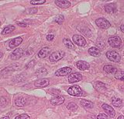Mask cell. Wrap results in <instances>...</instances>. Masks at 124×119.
<instances>
[{"mask_svg": "<svg viewBox=\"0 0 124 119\" xmlns=\"http://www.w3.org/2000/svg\"><path fill=\"white\" fill-rule=\"evenodd\" d=\"M64 52L63 51H57L53 52L51 55H50L49 59L51 62H57L61 59H63L64 56Z\"/></svg>", "mask_w": 124, "mask_h": 119, "instance_id": "cell-1", "label": "cell"}, {"mask_svg": "<svg viewBox=\"0 0 124 119\" xmlns=\"http://www.w3.org/2000/svg\"><path fill=\"white\" fill-rule=\"evenodd\" d=\"M108 42L110 46L113 48H119L122 45V40L119 37L117 36H113L110 37L108 39Z\"/></svg>", "mask_w": 124, "mask_h": 119, "instance_id": "cell-2", "label": "cell"}, {"mask_svg": "<svg viewBox=\"0 0 124 119\" xmlns=\"http://www.w3.org/2000/svg\"><path fill=\"white\" fill-rule=\"evenodd\" d=\"M106 57L108 60L112 61L113 62H120L121 57L119 55V53H117L115 51H108L106 53Z\"/></svg>", "mask_w": 124, "mask_h": 119, "instance_id": "cell-3", "label": "cell"}, {"mask_svg": "<svg viewBox=\"0 0 124 119\" xmlns=\"http://www.w3.org/2000/svg\"><path fill=\"white\" fill-rule=\"evenodd\" d=\"M95 24H96L97 26H99V27H100L101 29H103V30L109 28V26H110L109 22H108L106 19H105V18L97 19V20H95Z\"/></svg>", "mask_w": 124, "mask_h": 119, "instance_id": "cell-4", "label": "cell"}, {"mask_svg": "<svg viewBox=\"0 0 124 119\" xmlns=\"http://www.w3.org/2000/svg\"><path fill=\"white\" fill-rule=\"evenodd\" d=\"M68 94L74 96V97H79L82 94V90L78 86H73L68 90Z\"/></svg>", "mask_w": 124, "mask_h": 119, "instance_id": "cell-5", "label": "cell"}, {"mask_svg": "<svg viewBox=\"0 0 124 119\" xmlns=\"http://www.w3.org/2000/svg\"><path fill=\"white\" fill-rule=\"evenodd\" d=\"M72 40L74 43L78 46H81V47H84V46L86 44V41H85V38L81 35H74L72 37Z\"/></svg>", "mask_w": 124, "mask_h": 119, "instance_id": "cell-6", "label": "cell"}, {"mask_svg": "<svg viewBox=\"0 0 124 119\" xmlns=\"http://www.w3.org/2000/svg\"><path fill=\"white\" fill-rule=\"evenodd\" d=\"M82 79V76L80 73H78V72H73L71 73L68 77V82L70 83H77L78 81H81Z\"/></svg>", "mask_w": 124, "mask_h": 119, "instance_id": "cell-7", "label": "cell"}, {"mask_svg": "<svg viewBox=\"0 0 124 119\" xmlns=\"http://www.w3.org/2000/svg\"><path fill=\"white\" fill-rule=\"evenodd\" d=\"M50 81L48 79H37L36 82L34 83V86L38 88H43V87H46L49 85Z\"/></svg>", "mask_w": 124, "mask_h": 119, "instance_id": "cell-8", "label": "cell"}, {"mask_svg": "<svg viewBox=\"0 0 124 119\" xmlns=\"http://www.w3.org/2000/svg\"><path fill=\"white\" fill-rule=\"evenodd\" d=\"M23 48H16L11 54L10 58H11V59H13V60H18L23 56Z\"/></svg>", "mask_w": 124, "mask_h": 119, "instance_id": "cell-9", "label": "cell"}, {"mask_svg": "<svg viewBox=\"0 0 124 119\" xmlns=\"http://www.w3.org/2000/svg\"><path fill=\"white\" fill-rule=\"evenodd\" d=\"M70 73H71V68L69 67H64L58 69L55 72V75L57 76H68Z\"/></svg>", "mask_w": 124, "mask_h": 119, "instance_id": "cell-10", "label": "cell"}, {"mask_svg": "<svg viewBox=\"0 0 124 119\" xmlns=\"http://www.w3.org/2000/svg\"><path fill=\"white\" fill-rule=\"evenodd\" d=\"M102 107L103 110L106 111V113L108 115V116L111 117V118H114L115 114H116V112H115L114 109L112 108L111 106L108 105V104H106V103H103Z\"/></svg>", "mask_w": 124, "mask_h": 119, "instance_id": "cell-11", "label": "cell"}, {"mask_svg": "<svg viewBox=\"0 0 124 119\" xmlns=\"http://www.w3.org/2000/svg\"><path fill=\"white\" fill-rule=\"evenodd\" d=\"M64 102V97L63 96H56L50 100V103L52 105H60Z\"/></svg>", "mask_w": 124, "mask_h": 119, "instance_id": "cell-12", "label": "cell"}, {"mask_svg": "<svg viewBox=\"0 0 124 119\" xmlns=\"http://www.w3.org/2000/svg\"><path fill=\"white\" fill-rule=\"evenodd\" d=\"M55 4L62 9H67L71 6V2L68 0H56Z\"/></svg>", "mask_w": 124, "mask_h": 119, "instance_id": "cell-13", "label": "cell"}, {"mask_svg": "<svg viewBox=\"0 0 124 119\" xmlns=\"http://www.w3.org/2000/svg\"><path fill=\"white\" fill-rule=\"evenodd\" d=\"M22 42H23V38L21 37H16L12 41H10L9 46L10 48H15L20 44Z\"/></svg>", "mask_w": 124, "mask_h": 119, "instance_id": "cell-14", "label": "cell"}, {"mask_svg": "<svg viewBox=\"0 0 124 119\" xmlns=\"http://www.w3.org/2000/svg\"><path fill=\"white\" fill-rule=\"evenodd\" d=\"M76 66L78 67V68L81 71H85V70H87L89 68L90 66L89 64L85 61H78L77 63H76Z\"/></svg>", "mask_w": 124, "mask_h": 119, "instance_id": "cell-15", "label": "cell"}, {"mask_svg": "<svg viewBox=\"0 0 124 119\" xmlns=\"http://www.w3.org/2000/svg\"><path fill=\"white\" fill-rule=\"evenodd\" d=\"M94 86L97 90L100 92V93H105L106 90V85L102 82H95L94 84Z\"/></svg>", "mask_w": 124, "mask_h": 119, "instance_id": "cell-16", "label": "cell"}, {"mask_svg": "<svg viewBox=\"0 0 124 119\" xmlns=\"http://www.w3.org/2000/svg\"><path fill=\"white\" fill-rule=\"evenodd\" d=\"M105 11L108 13H114L116 12V6L113 3L107 4L105 6Z\"/></svg>", "mask_w": 124, "mask_h": 119, "instance_id": "cell-17", "label": "cell"}, {"mask_svg": "<svg viewBox=\"0 0 124 119\" xmlns=\"http://www.w3.org/2000/svg\"><path fill=\"white\" fill-rule=\"evenodd\" d=\"M50 52V48H42L38 53V57L40 58V59H44L46 56H47Z\"/></svg>", "mask_w": 124, "mask_h": 119, "instance_id": "cell-18", "label": "cell"}, {"mask_svg": "<svg viewBox=\"0 0 124 119\" xmlns=\"http://www.w3.org/2000/svg\"><path fill=\"white\" fill-rule=\"evenodd\" d=\"M89 55H91L94 57H99L100 55V50L95 47H92L88 49Z\"/></svg>", "mask_w": 124, "mask_h": 119, "instance_id": "cell-19", "label": "cell"}, {"mask_svg": "<svg viewBox=\"0 0 124 119\" xmlns=\"http://www.w3.org/2000/svg\"><path fill=\"white\" fill-rule=\"evenodd\" d=\"M104 71L107 72V73H116V72H117V69L112 66H110V65H106V66H105L104 68H103Z\"/></svg>", "mask_w": 124, "mask_h": 119, "instance_id": "cell-20", "label": "cell"}, {"mask_svg": "<svg viewBox=\"0 0 124 119\" xmlns=\"http://www.w3.org/2000/svg\"><path fill=\"white\" fill-rule=\"evenodd\" d=\"M26 101L23 97H17L15 100V104L18 107H23L26 105Z\"/></svg>", "mask_w": 124, "mask_h": 119, "instance_id": "cell-21", "label": "cell"}, {"mask_svg": "<svg viewBox=\"0 0 124 119\" xmlns=\"http://www.w3.org/2000/svg\"><path fill=\"white\" fill-rule=\"evenodd\" d=\"M112 103L113 104V106L116 107H119L123 105V101L121 99L117 98V97H112Z\"/></svg>", "mask_w": 124, "mask_h": 119, "instance_id": "cell-22", "label": "cell"}, {"mask_svg": "<svg viewBox=\"0 0 124 119\" xmlns=\"http://www.w3.org/2000/svg\"><path fill=\"white\" fill-rule=\"evenodd\" d=\"M80 103L85 108H92L93 107V103L91 101H87V100H81Z\"/></svg>", "mask_w": 124, "mask_h": 119, "instance_id": "cell-23", "label": "cell"}, {"mask_svg": "<svg viewBox=\"0 0 124 119\" xmlns=\"http://www.w3.org/2000/svg\"><path fill=\"white\" fill-rule=\"evenodd\" d=\"M15 30V26L13 25H9L6 26L5 28L3 29V30L2 31V34H10L13 31Z\"/></svg>", "mask_w": 124, "mask_h": 119, "instance_id": "cell-24", "label": "cell"}, {"mask_svg": "<svg viewBox=\"0 0 124 119\" xmlns=\"http://www.w3.org/2000/svg\"><path fill=\"white\" fill-rule=\"evenodd\" d=\"M63 42H64V45L68 48H69V49H74V48H75V46H74V44L72 43V41L70 39H68V38H64V39L63 40Z\"/></svg>", "mask_w": 124, "mask_h": 119, "instance_id": "cell-25", "label": "cell"}, {"mask_svg": "<svg viewBox=\"0 0 124 119\" xmlns=\"http://www.w3.org/2000/svg\"><path fill=\"white\" fill-rule=\"evenodd\" d=\"M46 74H47V71H46V69L44 68H39V69L36 72V76H38V77H42V76H44Z\"/></svg>", "mask_w": 124, "mask_h": 119, "instance_id": "cell-26", "label": "cell"}, {"mask_svg": "<svg viewBox=\"0 0 124 119\" xmlns=\"http://www.w3.org/2000/svg\"><path fill=\"white\" fill-rule=\"evenodd\" d=\"M116 79L124 81V71H117L114 75Z\"/></svg>", "mask_w": 124, "mask_h": 119, "instance_id": "cell-27", "label": "cell"}, {"mask_svg": "<svg viewBox=\"0 0 124 119\" xmlns=\"http://www.w3.org/2000/svg\"><path fill=\"white\" fill-rule=\"evenodd\" d=\"M67 108L69 110H71V111H75L77 109H78V105L76 103H73V102H71L69 103L68 106H67Z\"/></svg>", "mask_w": 124, "mask_h": 119, "instance_id": "cell-28", "label": "cell"}, {"mask_svg": "<svg viewBox=\"0 0 124 119\" xmlns=\"http://www.w3.org/2000/svg\"><path fill=\"white\" fill-rule=\"evenodd\" d=\"M13 66H9V67L6 68L5 69H3L2 71V74H8V73H10V72L15 71L16 69V68H14Z\"/></svg>", "mask_w": 124, "mask_h": 119, "instance_id": "cell-29", "label": "cell"}, {"mask_svg": "<svg viewBox=\"0 0 124 119\" xmlns=\"http://www.w3.org/2000/svg\"><path fill=\"white\" fill-rule=\"evenodd\" d=\"M64 20V17L62 16V15H60V16H57L55 19V22L58 24H61L62 23Z\"/></svg>", "mask_w": 124, "mask_h": 119, "instance_id": "cell-30", "label": "cell"}, {"mask_svg": "<svg viewBox=\"0 0 124 119\" xmlns=\"http://www.w3.org/2000/svg\"><path fill=\"white\" fill-rule=\"evenodd\" d=\"M15 119H30V118L29 115H27L26 114H19L18 116H16Z\"/></svg>", "mask_w": 124, "mask_h": 119, "instance_id": "cell-31", "label": "cell"}, {"mask_svg": "<svg viewBox=\"0 0 124 119\" xmlns=\"http://www.w3.org/2000/svg\"><path fill=\"white\" fill-rule=\"evenodd\" d=\"M46 2V0H41V1H30V3L32 5H41L44 4V3Z\"/></svg>", "mask_w": 124, "mask_h": 119, "instance_id": "cell-32", "label": "cell"}, {"mask_svg": "<svg viewBox=\"0 0 124 119\" xmlns=\"http://www.w3.org/2000/svg\"><path fill=\"white\" fill-rule=\"evenodd\" d=\"M96 44L98 45V47L99 48H102V49H103L104 48H105V44H104V42L102 41H99V39L97 41V42H96Z\"/></svg>", "mask_w": 124, "mask_h": 119, "instance_id": "cell-33", "label": "cell"}, {"mask_svg": "<svg viewBox=\"0 0 124 119\" xmlns=\"http://www.w3.org/2000/svg\"><path fill=\"white\" fill-rule=\"evenodd\" d=\"M49 92L51 94H54V95H57V96H59L58 94H60V90H55V89H50V90H49Z\"/></svg>", "mask_w": 124, "mask_h": 119, "instance_id": "cell-34", "label": "cell"}, {"mask_svg": "<svg viewBox=\"0 0 124 119\" xmlns=\"http://www.w3.org/2000/svg\"><path fill=\"white\" fill-rule=\"evenodd\" d=\"M97 119H108L107 118V116L106 114H99L98 115V117H97Z\"/></svg>", "mask_w": 124, "mask_h": 119, "instance_id": "cell-35", "label": "cell"}, {"mask_svg": "<svg viewBox=\"0 0 124 119\" xmlns=\"http://www.w3.org/2000/svg\"><path fill=\"white\" fill-rule=\"evenodd\" d=\"M37 12V8H32V9H28V13L30 14H33V13H36Z\"/></svg>", "mask_w": 124, "mask_h": 119, "instance_id": "cell-36", "label": "cell"}, {"mask_svg": "<svg viewBox=\"0 0 124 119\" xmlns=\"http://www.w3.org/2000/svg\"><path fill=\"white\" fill-rule=\"evenodd\" d=\"M54 38V34H48L47 36H46V39H47V41H52L53 39Z\"/></svg>", "mask_w": 124, "mask_h": 119, "instance_id": "cell-37", "label": "cell"}, {"mask_svg": "<svg viewBox=\"0 0 124 119\" xmlns=\"http://www.w3.org/2000/svg\"><path fill=\"white\" fill-rule=\"evenodd\" d=\"M17 24H18L19 26H22V27H26V24H24V23L19 22V23H17Z\"/></svg>", "mask_w": 124, "mask_h": 119, "instance_id": "cell-38", "label": "cell"}, {"mask_svg": "<svg viewBox=\"0 0 124 119\" xmlns=\"http://www.w3.org/2000/svg\"><path fill=\"white\" fill-rule=\"evenodd\" d=\"M120 30H121V31H122V32L124 33V24L120 26Z\"/></svg>", "mask_w": 124, "mask_h": 119, "instance_id": "cell-39", "label": "cell"}, {"mask_svg": "<svg viewBox=\"0 0 124 119\" xmlns=\"http://www.w3.org/2000/svg\"><path fill=\"white\" fill-rule=\"evenodd\" d=\"M118 119H124V116L123 115H119L118 117Z\"/></svg>", "mask_w": 124, "mask_h": 119, "instance_id": "cell-40", "label": "cell"}, {"mask_svg": "<svg viewBox=\"0 0 124 119\" xmlns=\"http://www.w3.org/2000/svg\"><path fill=\"white\" fill-rule=\"evenodd\" d=\"M0 119H9V118L8 116H5V117H2V118H0Z\"/></svg>", "mask_w": 124, "mask_h": 119, "instance_id": "cell-41", "label": "cell"}, {"mask_svg": "<svg viewBox=\"0 0 124 119\" xmlns=\"http://www.w3.org/2000/svg\"><path fill=\"white\" fill-rule=\"evenodd\" d=\"M2 55H3V53H2V51H0V59L2 57Z\"/></svg>", "mask_w": 124, "mask_h": 119, "instance_id": "cell-42", "label": "cell"}, {"mask_svg": "<svg viewBox=\"0 0 124 119\" xmlns=\"http://www.w3.org/2000/svg\"><path fill=\"white\" fill-rule=\"evenodd\" d=\"M0 25H1V22H0Z\"/></svg>", "mask_w": 124, "mask_h": 119, "instance_id": "cell-43", "label": "cell"}]
</instances>
